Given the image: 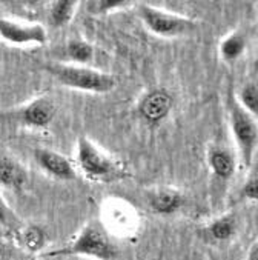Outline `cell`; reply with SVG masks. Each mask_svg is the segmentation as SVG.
<instances>
[{
    "label": "cell",
    "instance_id": "9",
    "mask_svg": "<svg viewBox=\"0 0 258 260\" xmlns=\"http://www.w3.org/2000/svg\"><path fill=\"white\" fill-rule=\"evenodd\" d=\"M57 108L53 100L46 97L35 99L22 110L20 117L22 122L32 128H46L51 122L54 120Z\"/></svg>",
    "mask_w": 258,
    "mask_h": 260
},
{
    "label": "cell",
    "instance_id": "21",
    "mask_svg": "<svg viewBox=\"0 0 258 260\" xmlns=\"http://www.w3.org/2000/svg\"><path fill=\"white\" fill-rule=\"evenodd\" d=\"M8 222H10V208L5 203L2 194H0V223L8 225Z\"/></svg>",
    "mask_w": 258,
    "mask_h": 260
},
{
    "label": "cell",
    "instance_id": "14",
    "mask_svg": "<svg viewBox=\"0 0 258 260\" xmlns=\"http://www.w3.org/2000/svg\"><path fill=\"white\" fill-rule=\"evenodd\" d=\"M244 48H246L244 36L240 32H232L220 43V56L228 62H234L244 53Z\"/></svg>",
    "mask_w": 258,
    "mask_h": 260
},
{
    "label": "cell",
    "instance_id": "24",
    "mask_svg": "<svg viewBox=\"0 0 258 260\" xmlns=\"http://www.w3.org/2000/svg\"><path fill=\"white\" fill-rule=\"evenodd\" d=\"M4 254H5V245L0 242V257H4Z\"/></svg>",
    "mask_w": 258,
    "mask_h": 260
},
{
    "label": "cell",
    "instance_id": "11",
    "mask_svg": "<svg viewBox=\"0 0 258 260\" xmlns=\"http://www.w3.org/2000/svg\"><path fill=\"white\" fill-rule=\"evenodd\" d=\"M208 164L214 176L220 180H229L237 170L235 155L223 146H215L209 151Z\"/></svg>",
    "mask_w": 258,
    "mask_h": 260
},
{
    "label": "cell",
    "instance_id": "16",
    "mask_svg": "<svg viewBox=\"0 0 258 260\" xmlns=\"http://www.w3.org/2000/svg\"><path fill=\"white\" fill-rule=\"evenodd\" d=\"M237 103L246 113H249L250 116H253L256 119V116H258V86L255 82H249L240 89Z\"/></svg>",
    "mask_w": 258,
    "mask_h": 260
},
{
    "label": "cell",
    "instance_id": "2",
    "mask_svg": "<svg viewBox=\"0 0 258 260\" xmlns=\"http://www.w3.org/2000/svg\"><path fill=\"white\" fill-rule=\"evenodd\" d=\"M77 164L80 170L89 177L97 180L113 179L119 176L120 168L109 154L103 152L91 139L82 136L77 139Z\"/></svg>",
    "mask_w": 258,
    "mask_h": 260
},
{
    "label": "cell",
    "instance_id": "6",
    "mask_svg": "<svg viewBox=\"0 0 258 260\" xmlns=\"http://www.w3.org/2000/svg\"><path fill=\"white\" fill-rule=\"evenodd\" d=\"M0 37L8 43L20 46L45 45L48 40L46 29L42 25H23L10 19H0Z\"/></svg>",
    "mask_w": 258,
    "mask_h": 260
},
{
    "label": "cell",
    "instance_id": "1",
    "mask_svg": "<svg viewBox=\"0 0 258 260\" xmlns=\"http://www.w3.org/2000/svg\"><path fill=\"white\" fill-rule=\"evenodd\" d=\"M46 70L53 74L62 85L86 91V92H97V94H105L116 88L117 79L108 73H101L92 68H86L83 65H63L56 63L49 65Z\"/></svg>",
    "mask_w": 258,
    "mask_h": 260
},
{
    "label": "cell",
    "instance_id": "12",
    "mask_svg": "<svg viewBox=\"0 0 258 260\" xmlns=\"http://www.w3.org/2000/svg\"><path fill=\"white\" fill-rule=\"evenodd\" d=\"M26 182V173L20 164L8 155H0V185L20 189Z\"/></svg>",
    "mask_w": 258,
    "mask_h": 260
},
{
    "label": "cell",
    "instance_id": "7",
    "mask_svg": "<svg viewBox=\"0 0 258 260\" xmlns=\"http://www.w3.org/2000/svg\"><path fill=\"white\" fill-rule=\"evenodd\" d=\"M174 105V99L168 91L156 89L148 92L138 105L140 116L149 125H159L162 123L171 113Z\"/></svg>",
    "mask_w": 258,
    "mask_h": 260
},
{
    "label": "cell",
    "instance_id": "15",
    "mask_svg": "<svg viewBox=\"0 0 258 260\" xmlns=\"http://www.w3.org/2000/svg\"><path fill=\"white\" fill-rule=\"evenodd\" d=\"M77 0H56L49 11V20L54 26H65L71 22Z\"/></svg>",
    "mask_w": 258,
    "mask_h": 260
},
{
    "label": "cell",
    "instance_id": "19",
    "mask_svg": "<svg viewBox=\"0 0 258 260\" xmlns=\"http://www.w3.org/2000/svg\"><path fill=\"white\" fill-rule=\"evenodd\" d=\"M241 197H244L246 200L250 202H256L258 200V179H256V173L253 171V176H250L243 188H241Z\"/></svg>",
    "mask_w": 258,
    "mask_h": 260
},
{
    "label": "cell",
    "instance_id": "18",
    "mask_svg": "<svg viewBox=\"0 0 258 260\" xmlns=\"http://www.w3.org/2000/svg\"><path fill=\"white\" fill-rule=\"evenodd\" d=\"M43 233L39 230V228H28L25 233H23V242L26 245L28 249L31 251H37L42 245H43Z\"/></svg>",
    "mask_w": 258,
    "mask_h": 260
},
{
    "label": "cell",
    "instance_id": "13",
    "mask_svg": "<svg viewBox=\"0 0 258 260\" xmlns=\"http://www.w3.org/2000/svg\"><path fill=\"white\" fill-rule=\"evenodd\" d=\"M235 231H237V220L232 214H226V216L215 219L214 222L209 223L208 228H206L208 236L217 242H226L232 239Z\"/></svg>",
    "mask_w": 258,
    "mask_h": 260
},
{
    "label": "cell",
    "instance_id": "22",
    "mask_svg": "<svg viewBox=\"0 0 258 260\" xmlns=\"http://www.w3.org/2000/svg\"><path fill=\"white\" fill-rule=\"evenodd\" d=\"M246 260H258V243L253 242L249 248V252H247V258Z\"/></svg>",
    "mask_w": 258,
    "mask_h": 260
},
{
    "label": "cell",
    "instance_id": "4",
    "mask_svg": "<svg viewBox=\"0 0 258 260\" xmlns=\"http://www.w3.org/2000/svg\"><path fill=\"white\" fill-rule=\"evenodd\" d=\"M229 125L237 143L240 157L244 165L252 164V157L258 143V126L253 116L246 113L238 103H232L229 107Z\"/></svg>",
    "mask_w": 258,
    "mask_h": 260
},
{
    "label": "cell",
    "instance_id": "5",
    "mask_svg": "<svg viewBox=\"0 0 258 260\" xmlns=\"http://www.w3.org/2000/svg\"><path fill=\"white\" fill-rule=\"evenodd\" d=\"M143 23L146 25V28L156 36L160 37H178V36H185L189 34L191 31H194L195 23L194 20L183 17V16H177L168 11H162L159 8H154L149 5H143L140 7L138 11Z\"/></svg>",
    "mask_w": 258,
    "mask_h": 260
},
{
    "label": "cell",
    "instance_id": "3",
    "mask_svg": "<svg viewBox=\"0 0 258 260\" xmlns=\"http://www.w3.org/2000/svg\"><path fill=\"white\" fill-rule=\"evenodd\" d=\"M57 254H72V255H86L97 260H114L117 257V248L111 242L109 236L98 225H88L79 234V237Z\"/></svg>",
    "mask_w": 258,
    "mask_h": 260
},
{
    "label": "cell",
    "instance_id": "17",
    "mask_svg": "<svg viewBox=\"0 0 258 260\" xmlns=\"http://www.w3.org/2000/svg\"><path fill=\"white\" fill-rule=\"evenodd\" d=\"M66 53L68 56L77 63V65H83L88 63L92 56H94V49L92 46L85 42V40H69L66 45Z\"/></svg>",
    "mask_w": 258,
    "mask_h": 260
},
{
    "label": "cell",
    "instance_id": "8",
    "mask_svg": "<svg viewBox=\"0 0 258 260\" xmlns=\"http://www.w3.org/2000/svg\"><path fill=\"white\" fill-rule=\"evenodd\" d=\"M34 159L37 165L48 173L60 180H74L77 177V173L72 167V164L65 157L63 154L48 149V148H37L34 149Z\"/></svg>",
    "mask_w": 258,
    "mask_h": 260
},
{
    "label": "cell",
    "instance_id": "25",
    "mask_svg": "<svg viewBox=\"0 0 258 260\" xmlns=\"http://www.w3.org/2000/svg\"><path fill=\"white\" fill-rule=\"evenodd\" d=\"M7 2H10V0H0V4H7Z\"/></svg>",
    "mask_w": 258,
    "mask_h": 260
},
{
    "label": "cell",
    "instance_id": "23",
    "mask_svg": "<svg viewBox=\"0 0 258 260\" xmlns=\"http://www.w3.org/2000/svg\"><path fill=\"white\" fill-rule=\"evenodd\" d=\"M14 2L22 4V5H26V7H34V5H37L39 0H14Z\"/></svg>",
    "mask_w": 258,
    "mask_h": 260
},
{
    "label": "cell",
    "instance_id": "20",
    "mask_svg": "<svg viewBox=\"0 0 258 260\" xmlns=\"http://www.w3.org/2000/svg\"><path fill=\"white\" fill-rule=\"evenodd\" d=\"M128 0H97V10L100 13H108L116 8L123 7Z\"/></svg>",
    "mask_w": 258,
    "mask_h": 260
},
{
    "label": "cell",
    "instance_id": "10",
    "mask_svg": "<svg viewBox=\"0 0 258 260\" xmlns=\"http://www.w3.org/2000/svg\"><path fill=\"white\" fill-rule=\"evenodd\" d=\"M185 197L180 191L172 188H160L151 192L149 205L154 211L162 216H171L183 206Z\"/></svg>",
    "mask_w": 258,
    "mask_h": 260
}]
</instances>
